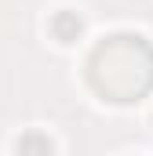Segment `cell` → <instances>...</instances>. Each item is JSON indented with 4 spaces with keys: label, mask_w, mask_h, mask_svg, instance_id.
<instances>
[{
    "label": "cell",
    "mask_w": 153,
    "mask_h": 156,
    "mask_svg": "<svg viewBox=\"0 0 153 156\" xmlns=\"http://www.w3.org/2000/svg\"><path fill=\"white\" fill-rule=\"evenodd\" d=\"M88 80L106 102H139L153 91V44L139 33H113L95 44Z\"/></svg>",
    "instance_id": "6da1fadb"
},
{
    "label": "cell",
    "mask_w": 153,
    "mask_h": 156,
    "mask_svg": "<svg viewBox=\"0 0 153 156\" xmlns=\"http://www.w3.org/2000/svg\"><path fill=\"white\" fill-rule=\"evenodd\" d=\"M80 29H84V22H80L76 11H58V15L51 18V33H55L58 40H66V44L80 37Z\"/></svg>",
    "instance_id": "7a4b0ae2"
},
{
    "label": "cell",
    "mask_w": 153,
    "mask_h": 156,
    "mask_svg": "<svg viewBox=\"0 0 153 156\" xmlns=\"http://www.w3.org/2000/svg\"><path fill=\"white\" fill-rule=\"evenodd\" d=\"M18 156H51V138L44 131H26L18 138Z\"/></svg>",
    "instance_id": "3957f363"
}]
</instances>
